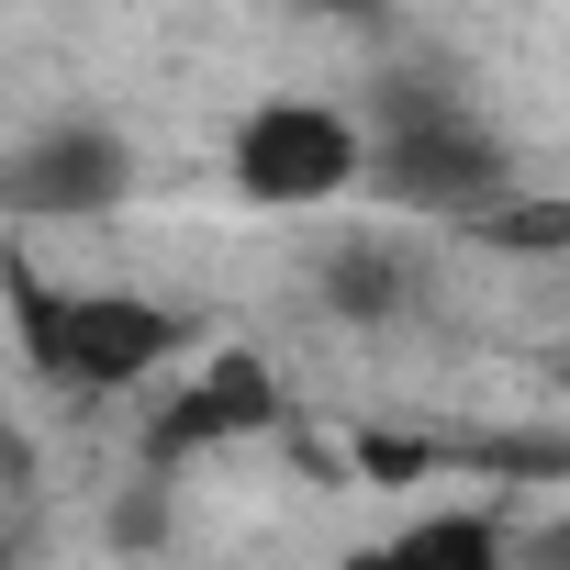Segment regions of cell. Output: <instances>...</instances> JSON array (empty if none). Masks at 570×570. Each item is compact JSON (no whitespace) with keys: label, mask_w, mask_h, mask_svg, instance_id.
Wrapping results in <instances>:
<instances>
[{"label":"cell","mask_w":570,"mask_h":570,"mask_svg":"<svg viewBox=\"0 0 570 570\" xmlns=\"http://www.w3.org/2000/svg\"><path fill=\"white\" fill-rule=\"evenodd\" d=\"M224 157H235V190H246L257 213H325V202L370 190V135H358V112L303 101V90L257 101Z\"/></svg>","instance_id":"cell-3"},{"label":"cell","mask_w":570,"mask_h":570,"mask_svg":"<svg viewBox=\"0 0 570 570\" xmlns=\"http://www.w3.org/2000/svg\"><path fill=\"white\" fill-rule=\"evenodd\" d=\"M12 314H23V358L68 392H146L202 358L190 314L157 292H57L46 268H12Z\"/></svg>","instance_id":"cell-2"},{"label":"cell","mask_w":570,"mask_h":570,"mask_svg":"<svg viewBox=\"0 0 570 570\" xmlns=\"http://www.w3.org/2000/svg\"><path fill=\"white\" fill-rule=\"evenodd\" d=\"M124 190H135V157H124V135H101V124L35 135V146L12 157V213H35V224H68V213H112Z\"/></svg>","instance_id":"cell-5"},{"label":"cell","mask_w":570,"mask_h":570,"mask_svg":"<svg viewBox=\"0 0 570 570\" xmlns=\"http://www.w3.org/2000/svg\"><path fill=\"white\" fill-rule=\"evenodd\" d=\"M470 246H503V257H570V202H492L470 224Z\"/></svg>","instance_id":"cell-8"},{"label":"cell","mask_w":570,"mask_h":570,"mask_svg":"<svg viewBox=\"0 0 570 570\" xmlns=\"http://www.w3.org/2000/svg\"><path fill=\"white\" fill-rule=\"evenodd\" d=\"M347 570H514V537H503V514H481V503H425V514H403L392 537H370Z\"/></svg>","instance_id":"cell-6"},{"label":"cell","mask_w":570,"mask_h":570,"mask_svg":"<svg viewBox=\"0 0 570 570\" xmlns=\"http://www.w3.org/2000/svg\"><path fill=\"white\" fill-rule=\"evenodd\" d=\"M358 135H370V190H381L392 213H425V224H459V235H470L492 202H514L503 135L470 112V90H448V79H425V68H381Z\"/></svg>","instance_id":"cell-1"},{"label":"cell","mask_w":570,"mask_h":570,"mask_svg":"<svg viewBox=\"0 0 570 570\" xmlns=\"http://www.w3.org/2000/svg\"><path fill=\"white\" fill-rule=\"evenodd\" d=\"M257 425H279V370L224 347V358H190V370L157 392V414H146V459L179 470V459L235 448V436H257Z\"/></svg>","instance_id":"cell-4"},{"label":"cell","mask_w":570,"mask_h":570,"mask_svg":"<svg viewBox=\"0 0 570 570\" xmlns=\"http://www.w3.org/2000/svg\"><path fill=\"white\" fill-rule=\"evenodd\" d=\"M314 279H325V303H336L347 325H392V314L414 303V246H403V235H336Z\"/></svg>","instance_id":"cell-7"}]
</instances>
